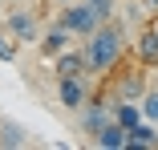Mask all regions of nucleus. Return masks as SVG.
I'll use <instances>...</instances> for the list:
<instances>
[{
	"instance_id": "f8f14e48",
	"label": "nucleus",
	"mask_w": 158,
	"mask_h": 150,
	"mask_svg": "<svg viewBox=\"0 0 158 150\" xmlns=\"http://www.w3.org/2000/svg\"><path fill=\"white\" fill-rule=\"evenodd\" d=\"M114 122L126 126V130H134L142 122V102H114Z\"/></svg>"
},
{
	"instance_id": "39448f33",
	"label": "nucleus",
	"mask_w": 158,
	"mask_h": 150,
	"mask_svg": "<svg viewBox=\"0 0 158 150\" xmlns=\"http://www.w3.org/2000/svg\"><path fill=\"white\" fill-rule=\"evenodd\" d=\"M8 37H16L20 45L41 41V20L28 12V8H12V12H8Z\"/></svg>"
},
{
	"instance_id": "2eb2a0df",
	"label": "nucleus",
	"mask_w": 158,
	"mask_h": 150,
	"mask_svg": "<svg viewBox=\"0 0 158 150\" xmlns=\"http://www.w3.org/2000/svg\"><path fill=\"white\" fill-rule=\"evenodd\" d=\"M85 4L93 8V16H98L102 24H106V20H114V0H85Z\"/></svg>"
},
{
	"instance_id": "a211bd4d",
	"label": "nucleus",
	"mask_w": 158,
	"mask_h": 150,
	"mask_svg": "<svg viewBox=\"0 0 158 150\" xmlns=\"http://www.w3.org/2000/svg\"><path fill=\"white\" fill-rule=\"evenodd\" d=\"M154 33H158V20H154Z\"/></svg>"
},
{
	"instance_id": "9d476101",
	"label": "nucleus",
	"mask_w": 158,
	"mask_h": 150,
	"mask_svg": "<svg viewBox=\"0 0 158 150\" xmlns=\"http://www.w3.org/2000/svg\"><path fill=\"white\" fill-rule=\"evenodd\" d=\"M134 61H142L146 69L158 65V33H154V28H142V33H138V41H134Z\"/></svg>"
},
{
	"instance_id": "f3484780",
	"label": "nucleus",
	"mask_w": 158,
	"mask_h": 150,
	"mask_svg": "<svg viewBox=\"0 0 158 150\" xmlns=\"http://www.w3.org/2000/svg\"><path fill=\"white\" fill-rule=\"evenodd\" d=\"M142 4H146V8H150V12H158V0H142Z\"/></svg>"
},
{
	"instance_id": "7ed1b4c3",
	"label": "nucleus",
	"mask_w": 158,
	"mask_h": 150,
	"mask_svg": "<svg viewBox=\"0 0 158 150\" xmlns=\"http://www.w3.org/2000/svg\"><path fill=\"white\" fill-rule=\"evenodd\" d=\"M57 20L65 24V28H69L73 37H89L93 28L102 24L98 16H93V8L85 4V0H73V4H61V12H57Z\"/></svg>"
},
{
	"instance_id": "6ab92c4d",
	"label": "nucleus",
	"mask_w": 158,
	"mask_h": 150,
	"mask_svg": "<svg viewBox=\"0 0 158 150\" xmlns=\"http://www.w3.org/2000/svg\"><path fill=\"white\" fill-rule=\"evenodd\" d=\"M65 4H69V0H65Z\"/></svg>"
},
{
	"instance_id": "f03ea898",
	"label": "nucleus",
	"mask_w": 158,
	"mask_h": 150,
	"mask_svg": "<svg viewBox=\"0 0 158 150\" xmlns=\"http://www.w3.org/2000/svg\"><path fill=\"white\" fill-rule=\"evenodd\" d=\"M110 98H114V102H142V98H146V65L134 61V69H126L122 77H114Z\"/></svg>"
},
{
	"instance_id": "4468645a",
	"label": "nucleus",
	"mask_w": 158,
	"mask_h": 150,
	"mask_svg": "<svg viewBox=\"0 0 158 150\" xmlns=\"http://www.w3.org/2000/svg\"><path fill=\"white\" fill-rule=\"evenodd\" d=\"M142 118L158 126V89H146V98H142Z\"/></svg>"
},
{
	"instance_id": "dca6fc26",
	"label": "nucleus",
	"mask_w": 158,
	"mask_h": 150,
	"mask_svg": "<svg viewBox=\"0 0 158 150\" xmlns=\"http://www.w3.org/2000/svg\"><path fill=\"white\" fill-rule=\"evenodd\" d=\"M16 45L20 41H8L4 33H0V61H12V57H16Z\"/></svg>"
},
{
	"instance_id": "0eeeda50",
	"label": "nucleus",
	"mask_w": 158,
	"mask_h": 150,
	"mask_svg": "<svg viewBox=\"0 0 158 150\" xmlns=\"http://www.w3.org/2000/svg\"><path fill=\"white\" fill-rule=\"evenodd\" d=\"M69 45H73V33H69V28L61 24V20H53V24L45 28V33H41V53H45V57H57V53H65Z\"/></svg>"
},
{
	"instance_id": "ddd939ff",
	"label": "nucleus",
	"mask_w": 158,
	"mask_h": 150,
	"mask_svg": "<svg viewBox=\"0 0 158 150\" xmlns=\"http://www.w3.org/2000/svg\"><path fill=\"white\" fill-rule=\"evenodd\" d=\"M0 146H24V130L16 122H0Z\"/></svg>"
},
{
	"instance_id": "1a4fd4ad",
	"label": "nucleus",
	"mask_w": 158,
	"mask_h": 150,
	"mask_svg": "<svg viewBox=\"0 0 158 150\" xmlns=\"http://www.w3.org/2000/svg\"><path fill=\"white\" fill-rule=\"evenodd\" d=\"M53 61H57V77H89V73H85V53L73 49V45H69L65 53H57Z\"/></svg>"
},
{
	"instance_id": "20e7f679",
	"label": "nucleus",
	"mask_w": 158,
	"mask_h": 150,
	"mask_svg": "<svg viewBox=\"0 0 158 150\" xmlns=\"http://www.w3.org/2000/svg\"><path fill=\"white\" fill-rule=\"evenodd\" d=\"M77 118H81V130L85 134H98L106 122H114V98L106 102V98H89L81 110H77Z\"/></svg>"
},
{
	"instance_id": "423d86ee",
	"label": "nucleus",
	"mask_w": 158,
	"mask_h": 150,
	"mask_svg": "<svg viewBox=\"0 0 158 150\" xmlns=\"http://www.w3.org/2000/svg\"><path fill=\"white\" fill-rule=\"evenodd\" d=\"M57 102L65 106V110H81L85 102H89V85H85V77H61L57 81Z\"/></svg>"
},
{
	"instance_id": "9b49d317",
	"label": "nucleus",
	"mask_w": 158,
	"mask_h": 150,
	"mask_svg": "<svg viewBox=\"0 0 158 150\" xmlns=\"http://www.w3.org/2000/svg\"><path fill=\"white\" fill-rule=\"evenodd\" d=\"M93 146H102V150H126V126L106 122L98 134H93Z\"/></svg>"
},
{
	"instance_id": "6e6552de",
	"label": "nucleus",
	"mask_w": 158,
	"mask_h": 150,
	"mask_svg": "<svg viewBox=\"0 0 158 150\" xmlns=\"http://www.w3.org/2000/svg\"><path fill=\"white\" fill-rule=\"evenodd\" d=\"M126 150H158V126L142 118L134 130H126Z\"/></svg>"
},
{
	"instance_id": "f257e3e1",
	"label": "nucleus",
	"mask_w": 158,
	"mask_h": 150,
	"mask_svg": "<svg viewBox=\"0 0 158 150\" xmlns=\"http://www.w3.org/2000/svg\"><path fill=\"white\" fill-rule=\"evenodd\" d=\"M85 73L89 77H106L110 69H118V61H122V53H126V37H122V28L114 24V20H106V24H98L93 33L85 37Z\"/></svg>"
}]
</instances>
